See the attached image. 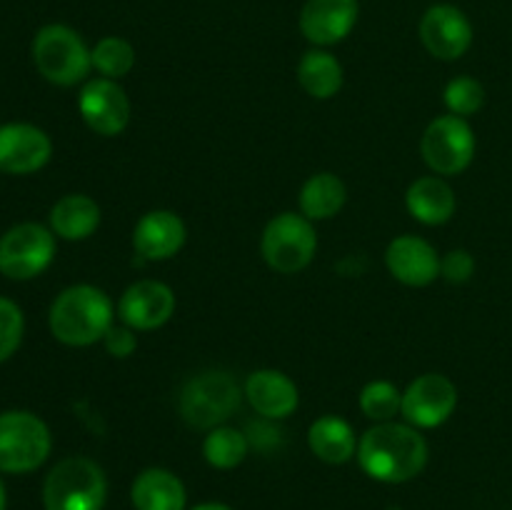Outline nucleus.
Listing matches in <instances>:
<instances>
[{
  "label": "nucleus",
  "instance_id": "nucleus-1",
  "mask_svg": "<svg viewBox=\"0 0 512 510\" xmlns=\"http://www.w3.org/2000/svg\"><path fill=\"white\" fill-rule=\"evenodd\" d=\"M358 460L365 473L380 483H405L428 463V443L410 425L388 420L363 435Z\"/></svg>",
  "mask_w": 512,
  "mask_h": 510
},
{
  "label": "nucleus",
  "instance_id": "nucleus-2",
  "mask_svg": "<svg viewBox=\"0 0 512 510\" xmlns=\"http://www.w3.org/2000/svg\"><path fill=\"white\" fill-rule=\"evenodd\" d=\"M113 325V303L93 285H73L55 298L50 308V330L65 345H93Z\"/></svg>",
  "mask_w": 512,
  "mask_h": 510
},
{
  "label": "nucleus",
  "instance_id": "nucleus-3",
  "mask_svg": "<svg viewBox=\"0 0 512 510\" xmlns=\"http://www.w3.org/2000/svg\"><path fill=\"white\" fill-rule=\"evenodd\" d=\"M240 385L225 370H205L180 390L178 408L190 428L210 430L230 418L240 408Z\"/></svg>",
  "mask_w": 512,
  "mask_h": 510
},
{
  "label": "nucleus",
  "instance_id": "nucleus-4",
  "mask_svg": "<svg viewBox=\"0 0 512 510\" xmlns=\"http://www.w3.org/2000/svg\"><path fill=\"white\" fill-rule=\"evenodd\" d=\"M108 483L90 458H65L48 473L43 485L45 510H100Z\"/></svg>",
  "mask_w": 512,
  "mask_h": 510
},
{
  "label": "nucleus",
  "instance_id": "nucleus-5",
  "mask_svg": "<svg viewBox=\"0 0 512 510\" xmlns=\"http://www.w3.org/2000/svg\"><path fill=\"white\" fill-rule=\"evenodd\" d=\"M33 60L45 80L55 85H75L93 68V55L83 38L68 25H45L33 40Z\"/></svg>",
  "mask_w": 512,
  "mask_h": 510
},
{
  "label": "nucleus",
  "instance_id": "nucleus-6",
  "mask_svg": "<svg viewBox=\"0 0 512 510\" xmlns=\"http://www.w3.org/2000/svg\"><path fill=\"white\" fill-rule=\"evenodd\" d=\"M50 455V430L28 410L0 413V470L30 473Z\"/></svg>",
  "mask_w": 512,
  "mask_h": 510
},
{
  "label": "nucleus",
  "instance_id": "nucleus-7",
  "mask_svg": "<svg viewBox=\"0 0 512 510\" xmlns=\"http://www.w3.org/2000/svg\"><path fill=\"white\" fill-rule=\"evenodd\" d=\"M263 258L278 273H298L313 260L318 235L305 215L283 213L270 220L263 230Z\"/></svg>",
  "mask_w": 512,
  "mask_h": 510
},
{
  "label": "nucleus",
  "instance_id": "nucleus-8",
  "mask_svg": "<svg viewBox=\"0 0 512 510\" xmlns=\"http://www.w3.org/2000/svg\"><path fill=\"white\" fill-rule=\"evenodd\" d=\"M423 158L438 175H458L473 163L475 135L460 115H440L423 135Z\"/></svg>",
  "mask_w": 512,
  "mask_h": 510
},
{
  "label": "nucleus",
  "instance_id": "nucleus-9",
  "mask_svg": "<svg viewBox=\"0 0 512 510\" xmlns=\"http://www.w3.org/2000/svg\"><path fill=\"white\" fill-rule=\"evenodd\" d=\"M55 255V238L38 223H20L0 238V273L10 280H30L43 273Z\"/></svg>",
  "mask_w": 512,
  "mask_h": 510
},
{
  "label": "nucleus",
  "instance_id": "nucleus-10",
  "mask_svg": "<svg viewBox=\"0 0 512 510\" xmlns=\"http://www.w3.org/2000/svg\"><path fill=\"white\" fill-rule=\"evenodd\" d=\"M458 405V390L445 375L425 373L415 378L403 393V410L410 425L418 428H438L453 415Z\"/></svg>",
  "mask_w": 512,
  "mask_h": 510
},
{
  "label": "nucleus",
  "instance_id": "nucleus-11",
  "mask_svg": "<svg viewBox=\"0 0 512 510\" xmlns=\"http://www.w3.org/2000/svg\"><path fill=\"white\" fill-rule=\"evenodd\" d=\"M420 40L430 55L440 60H455L468 53L473 43V25L455 5L440 3L425 10L420 20Z\"/></svg>",
  "mask_w": 512,
  "mask_h": 510
},
{
  "label": "nucleus",
  "instance_id": "nucleus-12",
  "mask_svg": "<svg viewBox=\"0 0 512 510\" xmlns=\"http://www.w3.org/2000/svg\"><path fill=\"white\" fill-rule=\"evenodd\" d=\"M78 108L90 130L98 135L123 133L130 120V100L115 80H90L78 98Z\"/></svg>",
  "mask_w": 512,
  "mask_h": 510
},
{
  "label": "nucleus",
  "instance_id": "nucleus-13",
  "mask_svg": "<svg viewBox=\"0 0 512 510\" xmlns=\"http://www.w3.org/2000/svg\"><path fill=\"white\" fill-rule=\"evenodd\" d=\"M175 310L173 290L158 280H140L130 285L118 303L123 325L133 330H155L170 320Z\"/></svg>",
  "mask_w": 512,
  "mask_h": 510
},
{
  "label": "nucleus",
  "instance_id": "nucleus-14",
  "mask_svg": "<svg viewBox=\"0 0 512 510\" xmlns=\"http://www.w3.org/2000/svg\"><path fill=\"white\" fill-rule=\"evenodd\" d=\"M53 145L40 128L28 123H10L0 128V170L28 175L50 160Z\"/></svg>",
  "mask_w": 512,
  "mask_h": 510
},
{
  "label": "nucleus",
  "instance_id": "nucleus-15",
  "mask_svg": "<svg viewBox=\"0 0 512 510\" xmlns=\"http://www.w3.org/2000/svg\"><path fill=\"white\" fill-rule=\"evenodd\" d=\"M358 23V0H308L300 10V30L315 45H335Z\"/></svg>",
  "mask_w": 512,
  "mask_h": 510
},
{
  "label": "nucleus",
  "instance_id": "nucleus-16",
  "mask_svg": "<svg viewBox=\"0 0 512 510\" xmlns=\"http://www.w3.org/2000/svg\"><path fill=\"white\" fill-rule=\"evenodd\" d=\"M385 263L388 270L405 285H420L433 283L440 275V258L435 253L433 245L428 240L418 238V235H400L388 245L385 253Z\"/></svg>",
  "mask_w": 512,
  "mask_h": 510
},
{
  "label": "nucleus",
  "instance_id": "nucleus-17",
  "mask_svg": "<svg viewBox=\"0 0 512 510\" xmlns=\"http://www.w3.org/2000/svg\"><path fill=\"white\" fill-rule=\"evenodd\" d=\"M185 243V225L170 210H153L135 225L133 245L145 260L173 258Z\"/></svg>",
  "mask_w": 512,
  "mask_h": 510
},
{
  "label": "nucleus",
  "instance_id": "nucleus-18",
  "mask_svg": "<svg viewBox=\"0 0 512 510\" xmlns=\"http://www.w3.org/2000/svg\"><path fill=\"white\" fill-rule=\"evenodd\" d=\"M245 398L263 418H288L298 408V388L280 370H255L245 383Z\"/></svg>",
  "mask_w": 512,
  "mask_h": 510
},
{
  "label": "nucleus",
  "instance_id": "nucleus-19",
  "mask_svg": "<svg viewBox=\"0 0 512 510\" xmlns=\"http://www.w3.org/2000/svg\"><path fill=\"white\" fill-rule=\"evenodd\" d=\"M135 510H185V485L163 468H148L135 478L130 490Z\"/></svg>",
  "mask_w": 512,
  "mask_h": 510
},
{
  "label": "nucleus",
  "instance_id": "nucleus-20",
  "mask_svg": "<svg viewBox=\"0 0 512 510\" xmlns=\"http://www.w3.org/2000/svg\"><path fill=\"white\" fill-rule=\"evenodd\" d=\"M410 215L425 225H443L453 218L455 213V193L445 180L435 178V175H425L418 178L408 190Z\"/></svg>",
  "mask_w": 512,
  "mask_h": 510
},
{
  "label": "nucleus",
  "instance_id": "nucleus-21",
  "mask_svg": "<svg viewBox=\"0 0 512 510\" xmlns=\"http://www.w3.org/2000/svg\"><path fill=\"white\" fill-rule=\"evenodd\" d=\"M53 233L65 240H85L100 225V208L88 195H65L50 210Z\"/></svg>",
  "mask_w": 512,
  "mask_h": 510
},
{
  "label": "nucleus",
  "instance_id": "nucleus-22",
  "mask_svg": "<svg viewBox=\"0 0 512 510\" xmlns=\"http://www.w3.org/2000/svg\"><path fill=\"white\" fill-rule=\"evenodd\" d=\"M308 443L310 450L330 465L348 463L358 448L353 428L338 415H325V418L315 420L308 430Z\"/></svg>",
  "mask_w": 512,
  "mask_h": 510
},
{
  "label": "nucleus",
  "instance_id": "nucleus-23",
  "mask_svg": "<svg viewBox=\"0 0 512 510\" xmlns=\"http://www.w3.org/2000/svg\"><path fill=\"white\" fill-rule=\"evenodd\" d=\"M298 80L308 95L328 100L343 88V65L325 50H310L298 63Z\"/></svg>",
  "mask_w": 512,
  "mask_h": 510
},
{
  "label": "nucleus",
  "instance_id": "nucleus-24",
  "mask_svg": "<svg viewBox=\"0 0 512 510\" xmlns=\"http://www.w3.org/2000/svg\"><path fill=\"white\" fill-rule=\"evenodd\" d=\"M345 185L338 175L318 173L300 190V210L308 220H328L345 205Z\"/></svg>",
  "mask_w": 512,
  "mask_h": 510
},
{
  "label": "nucleus",
  "instance_id": "nucleus-25",
  "mask_svg": "<svg viewBox=\"0 0 512 510\" xmlns=\"http://www.w3.org/2000/svg\"><path fill=\"white\" fill-rule=\"evenodd\" d=\"M248 438H245V433H240V430L235 428H213L210 430V435L205 438L203 443V455L205 460H208L213 468L218 470H230L235 468V465H240L245 460V455H248Z\"/></svg>",
  "mask_w": 512,
  "mask_h": 510
},
{
  "label": "nucleus",
  "instance_id": "nucleus-26",
  "mask_svg": "<svg viewBox=\"0 0 512 510\" xmlns=\"http://www.w3.org/2000/svg\"><path fill=\"white\" fill-rule=\"evenodd\" d=\"M93 68H98L105 78L115 80L123 78L133 70L135 65V50L133 45L125 38H118V35H108V38L100 40L93 50Z\"/></svg>",
  "mask_w": 512,
  "mask_h": 510
},
{
  "label": "nucleus",
  "instance_id": "nucleus-27",
  "mask_svg": "<svg viewBox=\"0 0 512 510\" xmlns=\"http://www.w3.org/2000/svg\"><path fill=\"white\" fill-rule=\"evenodd\" d=\"M360 408L370 420L388 423L403 410V393L388 380H375L365 385L360 393Z\"/></svg>",
  "mask_w": 512,
  "mask_h": 510
},
{
  "label": "nucleus",
  "instance_id": "nucleus-28",
  "mask_svg": "<svg viewBox=\"0 0 512 510\" xmlns=\"http://www.w3.org/2000/svg\"><path fill=\"white\" fill-rule=\"evenodd\" d=\"M485 103V90L483 85L475 78H468V75H460V78L450 80L448 88H445V105L450 108V113L460 115H473L483 108Z\"/></svg>",
  "mask_w": 512,
  "mask_h": 510
},
{
  "label": "nucleus",
  "instance_id": "nucleus-29",
  "mask_svg": "<svg viewBox=\"0 0 512 510\" xmlns=\"http://www.w3.org/2000/svg\"><path fill=\"white\" fill-rule=\"evenodd\" d=\"M23 338V313L8 298H0V363L18 350Z\"/></svg>",
  "mask_w": 512,
  "mask_h": 510
},
{
  "label": "nucleus",
  "instance_id": "nucleus-30",
  "mask_svg": "<svg viewBox=\"0 0 512 510\" xmlns=\"http://www.w3.org/2000/svg\"><path fill=\"white\" fill-rule=\"evenodd\" d=\"M475 270V260L468 250H450L443 260H440V275L448 283H465L470 280Z\"/></svg>",
  "mask_w": 512,
  "mask_h": 510
},
{
  "label": "nucleus",
  "instance_id": "nucleus-31",
  "mask_svg": "<svg viewBox=\"0 0 512 510\" xmlns=\"http://www.w3.org/2000/svg\"><path fill=\"white\" fill-rule=\"evenodd\" d=\"M103 340L108 353L115 355V358H128V355H133V350L138 348L133 328H128V325H110V330L105 333Z\"/></svg>",
  "mask_w": 512,
  "mask_h": 510
},
{
  "label": "nucleus",
  "instance_id": "nucleus-32",
  "mask_svg": "<svg viewBox=\"0 0 512 510\" xmlns=\"http://www.w3.org/2000/svg\"><path fill=\"white\" fill-rule=\"evenodd\" d=\"M250 445H255L258 450H270L280 443V433L275 428L265 423H250L248 433H245Z\"/></svg>",
  "mask_w": 512,
  "mask_h": 510
},
{
  "label": "nucleus",
  "instance_id": "nucleus-33",
  "mask_svg": "<svg viewBox=\"0 0 512 510\" xmlns=\"http://www.w3.org/2000/svg\"><path fill=\"white\" fill-rule=\"evenodd\" d=\"M193 510H230L228 505H223V503H203V505H198V508H193Z\"/></svg>",
  "mask_w": 512,
  "mask_h": 510
},
{
  "label": "nucleus",
  "instance_id": "nucleus-34",
  "mask_svg": "<svg viewBox=\"0 0 512 510\" xmlns=\"http://www.w3.org/2000/svg\"><path fill=\"white\" fill-rule=\"evenodd\" d=\"M0 510H5V488H3V483H0Z\"/></svg>",
  "mask_w": 512,
  "mask_h": 510
}]
</instances>
